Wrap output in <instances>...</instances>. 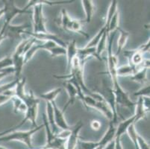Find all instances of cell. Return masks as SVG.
Listing matches in <instances>:
<instances>
[{
    "label": "cell",
    "mask_w": 150,
    "mask_h": 149,
    "mask_svg": "<svg viewBox=\"0 0 150 149\" xmlns=\"http://www.w3.org/2000/svg\"><path fill=\"white\" fill-rule=\"evenodd\" d=\"M33 8V33L48 32L46 28V23L43 12V5L36 1L28 2Z\"/></svg>",
    "instance_id": "obj_4"
},
{
    "label": "cell",
    "mask_w": 150,
    "mask_h": 149,
    "mask_svg": "<svg viewBox=\"0 0 150 149\" xmlns=\"http://www.w3.org/2000/svg\"><path fill=\"white\" fill-rule=\"evenodd\" d=\"M148 69L146 68H144V69H139L137 70L135 73L134 74L133 76H131L130 78L134 81L139 83V84H147L148 81H147V72H148Z\"/></svg>",
    "instance_id": "obj_20"
},
{
    "label": "cell",
    "mask_w": 150,
    "mask_h": 149,
    "mask_svg": "<svg viewBox=\"0 0 150 149\" xmlns=\"http://www.w3.org/2000/svg\"><path fill=\"white\" fill-rule=\"evenodd\" d=\"M0 149H7L6 148H5V147H2V146H1L0 145Z\"/></svg>",
    "instance_id": "obj_45"
},
{
    "label": "cell",
    "mask_w": 150,
    "mask_h": 149,
    "mask_svg": "<svg viewBox=\"0 0 150 149\" xmlns=\"http://www.w3.org/2000/svg\"><path fill=\"white\" fill-rule=\"evenodd\" d=\"M43 128H44L43 124L28 131H15L12 133L0 137V142L19 141L26 145V146L29 149H34L32 143H31V137L33 136L34 134H35V133H37L38 131H40Z\"/></svg>",
    "instance_id": "obj_1"
},
{
    "label": "cell",
    "mask_w": 150,
    "mask_h": 149,
    "mask_svg": "<svg viewBox=\"0 0 150 149\" xmlns=\"http://www.w3.org/2000/svg\"><path fill=\"white\" fill-rule=\"evenodd\" d=\"M47 52L50 53L52 57H58V56H66L67 54L66 47L59 46V45H55L53 47L50 48L47 50Z\"/></svg>",
    "instance_id": "obj_28"
},
{
    "label": "cell",
    "mask_w": 150,
    "mask_h": 149,
    "mask_svg": "<svg viewBox=\"0 0 150 149\" xmlns=\"http://www.w3.org/2000/svg\"><path fill=\"white\" fill-rule=\"evenodd\" d=\"M135 111H134V117H135V120H134V124L137 121H138L140 119H144L146 117V114L148 113L146 110L145 109L144 106V103H143V99L141 97L138 98L137 102H135Z\"/></svg>",
    "instance_id": "obj_15"
},
{
    "label": "cell",
    "mask_w": 150,
    "mask_h": 149,
    "mask_svg": "<svg viewBox=\"0 0 150 149\" xmlns=\"http://www.w3.org/2000/svg\"><path fill=\"white\" fill-rule=\"evenodd\" d=\"M61 91H62V89L61 87H57V88H54L53 90H50V92L40 94V98L46 101V102L52 103L53 102H55L56 98L61 94Z\"/></svg>",
    "instance_id": "obj_21"
},
{
    "label": "cell",
    "mask_w": 150,
    "mask_h": 149,
    "mask_svg": "<svg viewBox=\"0 0 150 149\" xmlns=\"http://www.w3.org/2000/svg\"><path fill=\"white\" fill-rule=\"evenodd\" d=\"M11 101L13 103V110L15 113H25L27 110V107L25 104L20 99L14 95L11 98Z\"/></svg>",
    "instance_id": "obj_25"
},
{
    "label": "cell",
    "mask_w": 150,
    "mask_h": 149,
    "mask_svg": "<svg viewBox=\"0 0 150 149\" xmlns=\"http://www.w3.org/2000/svg\"><path fill=\"white\" fill-rule=\"evenodd\" d=\"M149 47H150V40H147L146 43L141 45V46L137 49V50H138L140 52H141L143 54H144L146 52H148L149 51Z\"/></svg>",
    "instance_id": "obj_38"
},
{
    "label": "cell",
    "mask_w": 150,
    "mask_h": 149,
    "mask_svg": "<svg viewBox=\"0 0 150 149\" xmlns=\"http://www.w3.org/2000/svg\"><path fill=\"white\" fill-rule=\"evenodd\" d=\"M136 72L135 67L127 64L121 66H117V77H125V76H132Z\"/></svg>",
    "instance_id": "obj_22"
},
{
    "label": "cell",
    "mask_w": 150,
    "mask_h": 149,
    "mask_svg": "<svg viewBox=\"0 0 150 149\" xmlns=\"http://www.w3.org/2000/svg\"><path fill=\"white\" fill-rule=\"evenodd\" d=\"M109 35H107L106 31L105 32V34L102 35V38L100 39L99 42L98 43L97 46H96V57L97 59H99V61L102 60L101 58V55L103 53V52L105 51L107 48V44H108V38Z\"/></svg>",
    "instance_id": "obj_23"
},
{
    "label": "cell",
    "mask_w": 150,
    "mask_h": 149,
    "mask_svg": "<svg viewBox=\"0 0 150 149\" xmlns=\"http://www.w3.org/2000/svg\"><path fill=\"white\" fill-rule=\"evenodd\" d=\"M67 49V70L69 72L71 64L73 59L77 56L78 48L76 45V41L75 40L70 41L66 46Z\"/></svg>",
    "instance_id": "obj_10"
},
{
    "label": "cell",
    "mask_w": 150,
    "mask_h": 149,
    "mask_svg": "<svg viewBox=\"0 0 150 149\" xmlns=\"http://www.w3.org/2000/svg\"><path fill=\"white\" fill-rule=\"evenodd\" d=\"M4 2V17L5 22L4 25L8 26L11 25L12 20L17 16V15L25 14V13H31V11L29 10L31 6L29 4L23 8H20L15 5L14 1H3Z\"/></svg>",
    "instance_id": "obj_3"
},
{
    "label": "cell",
    "mask_w": 150,
    "mask_h": 149,
    "mask_svg": "<svg viewBox=\"0 0 150 149\" xmlns=\"http://www.w3.org/2000/svg\"><path fill=\"white\" fill-rule=\"evenodd\" d=\"M117 0H113L110 2V6L108 8V11L107 13V16H106L105 23L104 26H105L108 28V24L110 23V20L112 19L113 16L114 15V13L117 11Z\"/></svg>",
    "instance_id": "obj_27"
},
{
    "label": "cell",
    "mask_w": 150,
    "mask_h": 149,
    "mask_svg": "<svg viewBox=\"0 0 150 149\" xmlns=\"http://www.w3.org/2000/svg\"><path fill=\"white\" fill-rule=\"evenodd\" d=\"M123 54L129 61L128 64L134 67H136L137 66L140 65L144 60V54L140 52L137 49L125 50V51H124Z\"/></svg>",
    "instance_id": "obj_8"
},
{
    "label": "cell",
    "mask_w": 150,
    "mask_h": 149,
    "mask_svg": "<svg viewBox=\"0 0 150 149\" xmlns=\"http://www.w3.org/2000/svg\"><path fill=\"white\" fill-rule=\"evenodd\" d=\"M5 27H6L5 28V34H6L7 38L16 39L17 37H20L22 34H24L25 29L27 28H28L29 25L28 24H23L20 25H9Z\"/></svg>",
    "instance_id": "obj_9"
},
{
    "label": "cell",
    "mask_w": 150,
    "mask_h": 149,
    "mask_svg": "<svg viewBox=\"0 0 150 149\" xmlns=\"http://www.w3.org/2000/svg\"><path fill=\"white\" fill-rule=\"evenodd\" d=\"M71 20H72V18H71L70 16L69 15L68 12L67 11V10H65V9H62V11H61V28L66 31L67 27L68 24H69V22H70Z\"/></svg>",
    "instance_id": "obj_30"
},
{
    "label": "cell",
    "mask_w": 150,
    "mask_h": 149,
    "mask_svg": "<svg viewBox=\"0 0 150 149\" xmlns=\"http://www.w3.org/2000/svg\"><path fill=\"white\" fill-rule=\"evenodd\" d=\"M150 94V86L149 84H146L144 87H141L139 90L136 91L134 93V96L135 97H149Z\"/></svg>",
    "instance_id": "obj_32"
},
{
    "label": "cell",
    "mask_w": 150,
    "mask_h": 149,
    "mask_svg": "<svg viewBox=\"0 0 150 149\" xmlns=\"http://www.w3.org/2000/svg\"><path fill=\"white\" fill-rule=\"evenodd\" d=\"M40 102V98H37L31 90H30V93H27L25 99L23 100V102L25 104L27 107V110L25 113V117L23 120L25 122H26L27 121H31L35 128L38 126L36 121L38 114V107H39Z\"/></svg>",
    "instance_id": "obj_2"
},
{
    "label": "cell",
    "mask_w": 150,
    "mask_h": 149,
    "mask_svg": "<svg viewBox=\"0 0 150 149\" xmlns=\"http://www.w3.org/2000/svg\"><path fill=\"white\" fill-rule=\"evenodd\" d=\"M41 149H42V148H41Z\"/></svg>",
    "instance_id": "obj_46"
},
{
    "label": "cell",
    "mask_w": 150,
    "mask_h": 149,
    "mask_svg": "<svg viewBox=\"0 0 150 149\" xmlns=\"http://www.w3.org/2000/svg\"><path fill=\"white\" fill-rule=\"evenodd\" d=\"M46 118L48 120L49 125L51 128L52 131L54 134L57 135L60 131L59 128L57 127V125H55V122H54V110H53L52 105L50 102H46Z\"/></svg>",
    "instance_id": "obj_12"
},
{
    "label": "cell",
    "mask_w": 150,
    "mask_h": 149,
    "mask_svg": "<svg viewBox=\"0 0 150 149\" xmlns=\"http://www.w3.org/2000/svg\"><path fill=\"white\" fill-rule=\"evenodd\" d=\"M126 133H128V135H129V136L130 137V139H132V143H133L135 147V149H139L138 144H137V135H138V133H137V131H136L134 124H132V125L128 128Z\"/></svg>",
    "instance_id": "obj_29"
},
{
    "label": "cell",
    "mask_w": 150,
    "mask_h": 149,
    "mask_svg": "<svg viewBox=\"0 0 150 149\" xmlns=\"http://www.w3.org/2000/svg\"><path fill=\"white\" fill-rule=\"evenodd\" d=\"M137 144L139 149H149V145L140 134L137 135Z\"/></svg>",
    "instance_id": "obj_36"
},
{
    "label": "cell",
    "mask_w": 150,
    "mask_h": 149,
    "mask_svg": "<svg viewBox=\"0 0 150 149\" xmlns=\"http://www.w3.org/2000/svg\"><path fill=\"white\" fill-rule=\"evenodd\" d=\"M12 73H14V69H13V67L3 69V70H0V81Z\"/></svg>",
    "instance_id": "obj_37"
},
{
    "label": "cell",
    "mask_w": 150,
    "mask_h": 149,
    "mask_svg": "<svg viewBox=\"0 0 150 149\" xmlns=\"http://www.w3.org/2000/svg\"><path fill=\"white\" fill-rule=\"evenodd\" d=\"M115 148V142H114V139L112 140V141H110V143H108L105 148L103 149H114Z\"/></svg>",
    "instance_id": "obj_43"
},
{
    "label": "cell",
    "mask_w": 150,
    "mask_h": 149,
    "mask_svg": "<svg viewBox=\"0 0 150 149\" xmlns=\"http://www.w3.org/2000/svg\"><path fill=\"white\" fill-rule=\"evenodd\" d=\"M54 110V118L55 125H57L59 129L61 130H69L71 129V127L67 122V120L64 117V112L60 110V108L57 106L55 102H52Z\"/></svg>",
    "instance_id": "obj_7"
},
{
    "label": "cell",
    "mask_w": 150,
    "mask_h": 149,
    "mask_svg": "<svg viewBox=\"0 0 150 149\" xmlns=\"http://www.w3.org/2000/svg\"><path fill=\"white\" fill-rule=\"evenodd\" d=\"M114 142H115V148L114 149H123L122 143H121V137H115Z\"/></svg>",
    "instance_id": "obj_41"
},
{
    "label": "cell",
    "mask_w": 150,
    "mask_h": 149,
    "mask_svg": "<svg viewBox=\"0 0 150 149\" xmlns=\"http://www.w3.org/2000/svg\"><path fill=\"white\" fill-rule=\"evenodd\" d=\"M116 133V128L114 126V124H113L111 121L110 122L107 131L104 134V136H102L100 141H99V145L102 146L104 148L106 145L110 141H112L114 139V136H115Z\"/></svg>",
    "instance_id": "obj_14"
},
{
    "label": "cell",
    "mask_w": 150,
    "mask_h": 149,
    "mask_svg": "<svg viewBox=\"0 0 150 149\" xmlns=\"http://www.w3.org/2000/svg\"><path fill=\"white\" fill-rule=\"evenodd\" d=\"M24 34L28 35L31 37L35 38L38 41H53L54 43H56L59 46L66 47L67 44L64 41H63L59 37L57 36L56 35L52 34V33L46 32V33H33V32H28V31H25Z\"/></svg>",
    "instance_id": "obj_5"
},
{
    "label": "cell",
    "mask_w": 150,
    "mask_h": 149,
    "mask_svg": "<svg viewBox=\"0 0 150 149\" xmlns=\"http://www.w3.org/2000/svg\"><path fill=\"white\" fill-rule=\"evenodd\" d=\"M79 145L81 147V149H95L99 146V142L79 140Z\"/></svg>",
    "instance_id": "obj_33"
},
{
    "label": "cell",
    "mask_w": 150,
    "mask_h": 149,
    "mask_svg": "<svg viewBox=\"0 0 150 149\" xmlns=\"http://www.w3.org/2000/svg\"><path fill=\"white\" fill-rule=\"evenodd\" d=\"M25 84H26V78H18L17 79V85L14 88V95L17 98H20L23 102L25 99L27 93L25 90Z\"/></svg>",
    "instance_id": "obj_18"
},
{
    "label": "cell",
    "mask_w": 150,
    "mask_h": 149,
    "mask_svg": "<svg viewBox=\"0 0 150 149\" xmlns=\"http://www.w3.org/2000/svg\"><path fill=\"white\" fill-rule=\"evenodd\" d=\"M134 120H135V117H134V116H132L130 118L124 120L123 121L120 123L118 126H117V128H116V133L114 138L122 137V135L125 133H126L128 128L132 124H134Z\"/></svg>",
    "instance_id": "obj_16"
},
{
    "label": "cell",
    "mask_w": 150,
    "mask_h": 149,
    "mask_svg": "<svg viewBox=\"0 0 150 149\" xmlns=\"http://www.w3.org/2000/svg\"><path fill=\"white\" fill-rule=\"evenodd\" d=\"M119 23H120V13L117 11L114 15L113 16L112 19L110 20V23L108 24L107 30H106V33L108 35H110V33L114 32V31H117L119 28Z\"/></svg>",
    "instance_id": "obj_24"
},
{
    "label": "cell",
    "mask_w": 150,
    "mask_h": 149,
    "mask_svg": "<svg viewBox=\"0 0 150 149\" xmlns=\"http://www.w3.org/2000/svg\"><path fill=\"white\" fill-rule=\"evenodd\" d=\"M38 2L39 3H40L41 5H50V6H52V5H62V4H69L72 3L74 1H46V0H38Z\"/></svg>",
    "instance_id": "obj_34"
},
{
    "label": "cell",
    "mask_w": 150,
    "mask_h": 149,
    "mask_svg": "<svg viewBox=\"0 0 150 149\" xmlns=\"http://www.w3.org/2000/svg\"><path fill=\"white\" fill-rule=\"evenodd\" d=\"M25 121H23V120H22L21 121H20V123H19L18 125H16V126L14 127H12V128H9V129L6 130V131H2V132H0V137H2V136H5V135H7V134H8V133H12V132H13V131H16V128H20V127L23 126L24 124H25Z\"/></svg>",
    "instance_id": "obj_35"
},
{
    "label": "cell",
    "mask_w": 150,
    "mask_h": 149,
    "mask_svg": "<svg viewBox=\"0 0 150 149\" xmlns=\"http://www.w3.org/2000/svg\"><path fill=\"white\" fill-rule=\"evenodd\" d=\"M81 5L85 13V22L87 23H90L91 22L93 16L95 7H94L93 1L91 0H81Z\"/></svg>",
    "instance_id": "obj_17"
},
{
    "label": "cell",
    "mask_w": 150,
    "mask_h": 149,
    "mask_svg": "<svg viewBox=\"0 0 150 149\" xmlns=\"http://www.w3.org/2000/svg\"><path fill=\"white\" fill-rule=\"evenodd\" d=\"M101 126H102V124L98 120H93L91 122V127L93 131H99L101 128Z\"/></svg>",
    "instance_id": "obj_40"
},
{
    "label": "cell",
    "mask_w": 150,
    "mask_h": 149,
    "mask_svg": "<svg viewBox=\"0 0 150 149\" xmlns=\"http://www.w3.org/2000/svg\"><path fill=\"white\" fill-rule=\"evenodd\" d=\"M13 96L9 95H6V94H0V106L5 105V103L8 102V101L11 100V98Z\"/></svg>",
    "instance_id": "obj_39"
},
{
    "label": "cell",
    "mask_w": 150,
    "mask_h": 149,
    "mask_svg": "<svg viewBox=\"0 0 150 149\" xmlns=\"http://www.w3.org/2000/svg\"><path fill=\"white\" fill-rule=\"evenodd\" d=\"M13 67V62L12 57L10 56L3 57L0 60V70L8 69V68Z\"/></svg>",
    "instance_id": "obj_31"
},
{
    "label": "cell",
    "mask_w": 150,
    "mask_h": 149,
    "mask_svg": "<svg viewBox=\"0 0 150 149\" xmlns=\"http://www.w3.org/2000/svg\"><path fill=\"white\" fill-rule=\"evenodd\" d=\"M84 126L82 121H79L71 128V133L67 139L66 149H76L79 141V132Z\"/></svg>",
    "instance_id": "obj_6"
},
{
    "label": "cell",
    "mask_w": 150,
    "mask_h": 149,
    "mask_svg": "<svg viewBox=\"0 0 150 149\" xmlns=\"http://www.w3.org/2000/svg\"><path fill=\"white\" fill-rule=\"evenodd\" d=\"M4 16V9L3 8H0V18Z\"/></svg>",
    "instance_id": "obj_44"
},
{
    "label": "cell",
    "mask_w": 150,
    "mask_h": 149,
    "mask_svg": "<svg viewBox=\"0 0 150 149\" xmlns=\"http://www.w3.org/2000/svg\"><path fill=\"white\" fill-rule=\"evenodd\" d=\"M117 31H120V37L118 38V41H117V52H116V54H114L117 57L123 50L125 45L127 43L129 36H130V33L129 31H125V30L122 29V28H119L117 29Z\"/></svg>",
    "instance_id": "obj_13"
},
{
    "label": "cell",
    "mask_w": 150,
    "mask_h": 149,
    "mask_svg": "<svg viewBox=\"0 0 150 149\" xmlns=\"http://www.w3.org/2000/svg\"><path fill=\"white\" fill-rule=\"evenodd\" d=\"M5 28L6 27L5 25H3L0 31V44L2 43V41L4 40L5 39H7V36H6V34H5Z\"/></svg>",
    "instance_id": "obj_42"
},
{
    "label": "cell",
    "mask_w": 150,
    "mask_h": 149,
    "mask_svg": "<svg viewBox=\"0 0 150 149\" xmlns=\"http://www.w3.org/2000/svg\"><path fill=\"white\" fill-rule=\"evenodd\" d=\"M13 62V69H14V74L17 79L20 78V76L23 71V66L25 65V61L23 56H11Z\"/></svg>",
    "instance_id": "obj_19"
},
{
    "label": "cell",
    "mask_w": 150,
    "mask_h": 149,
    "mask_svg": "<svg viewBox=\"0 0 150 149\" xmlns=\"http://www.w3.org/2000/svg\"><path fill=\"white\" fill-rule=\"evenodd\" d=\"M106 30H107V28L103 25V26L101 28V29L98 31L97 34H96V35L89 41V43L87 44V46H86L85 47L86 48H96V46H97L98 43H99L100 39L102 38V35L105 34Z\"/></svg>",
    "instance_id": "obj_26"
},
{
    "label": "cell",
    "mask_w": 150,
    "mask_h": 149,
    "mask_svg": "<svg viewBox=\"0 0 150 149\" xmlns=\"http://www.w3.org/2000/svg\"><path fill=\"white\" fill-rule=\"evenodd\" d=\"M66 31L80 34V35H81L83 37L87 38V39H88L90 37V35H88V33H86L83 30L82 25H81V21L79 20H73V19H72V20L69 22L67 27Z\"/></svg>",
    "instance_id": "obj_11"
}]
</instances>
